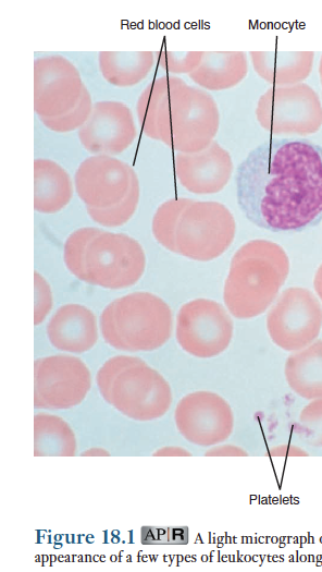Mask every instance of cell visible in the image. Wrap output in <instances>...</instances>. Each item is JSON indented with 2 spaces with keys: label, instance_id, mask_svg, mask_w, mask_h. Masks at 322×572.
Listing matches in <instances>:
<instances>
[{
  "label": "cell",
  "instance_id": "6da1fadb",
  "mask_svg": "<svg viewBox=\"0 0 322 572\" xmlns=\"http://www.w3.org/2000/svg\"><path fill=\"white\" fill-rule=\"evenodd\" d=\"M237 203L246 218L274 232H299L322 221V146L269 139L238 165Z\"/></svg>",
  "mask_w": 322,
  "mask_h": 572
},
{
  "label": "cell",
  "instance_id": "7a4b0ae2",
  "mask_svg": "<svg viewBox=\"0 0 322 572\" xmlns=\"http://www.w3.org/2000/svg\"><path fill=\"white\" fill-rule=\"evenodd\" d=\"M63 259L77 279L113 290L135 284L146 267V255L137 240L92 227L77 229L67 236Z\"/></svg>",
  "mask_w": 322,
  "mask_h": 572
},
{
  "label": "cell",
  "instance_id": "3957f363",
  "mask_svg": "<svg viewBox=\"0 0 322 572\" xmlns=\"http://www.w3.org/2000/svg\"><path fill=\"white\" fill-rule=\"evenodd\" d=\"M289 271L285 251L268 240H252L233 255L223 299L228 312L249 319L267 311Z\"/></svg>",
  "mask_w": 322,
  "mask_h": 572
},
{
  "label": "cell",
  "instance_id": "277c9868",
  "mask_svg": "<svg viewBox=\"0 0 322 572\" xmlns=\"http://www.w3.org/2000/svg\"><path fill=\"white\" fill-rule=\"evenodd\" d=\"M103 400L128 418L146 422L162 417L173 400L165 378L139 357L116 355L96 376Z\"/></svg>",
  "mask_w": 322,
  "mask_h": 572
},
{
  "label": "cell",
  "instance_id": "5b68a950",
  "mask_svg": "<svg viewBox=\"0 0 322 572\" xmlns=\"http://www.w3.org/2000/svg\"><path fill=\"white\" fill-rule=\"evenodd\" d=\"M100 331L112 348L153 351L165 344L173 327L169 305L149 292H133L112 301L100 315Z\"/></svg>",
  "mask_w": 322,
  "mask_h": 572
},
{
  "label": "cell",
  "instance_id": "8992f818",
  "mask_svg": "<svg viewBox=\"0 0 322 572\" xmlns=\"http://www.w3.org/2000/svg\"><path fill=\"white\" fill-rule=\"evenodd\" d=\"M219 121L213 97L176 77L159 108V141L178 153H197L213 142Z\"/></svg>",
  "mask_w": 322,
  "mask_h": 572
},
{
  "label": "cell",
  "instance_id": "52a82bcc",
  "mask_svg": "<svg viewBox=\"0 0 322 572\" xmlns=\"http://www.w3.org/2000/svg\"><path fill=\"white\" fill-rule=\"evenodd\" d=\"M235 232V219L225 205L191 199L177 221L175 253L193 260H212L231 246Z\"/></svg>",
  "mask_w": 322,
  "mask_h": 572
},
{
  "label": "cell",
  "instance_id": "ba28073f",
  "mask_svg": "<svg viewBox=\"0 0 322 572\" xmlns=\"http://www.w3.org/2000/svg\"><path fill=\"white\" fill-rule=\"evenodd\" d=\"M256 115L272 134L308 135L322 125V105L307 84L272 86L259 98Z\"/></svg>",
  "mask_w": 322,
  "mask_h": 572
},
{
  "label": "cell",
  "instance_id": "9c48e42d",
  "mask_svg": "<svg viewBox=\"0 0 322 572\" xmlns=\"http://www.w3.org/2000/svg\"><path fill=\"white\" fill-rule=\"evenodd\" d=\"M233 332L234 324L230 314L213 300L195 299L183 304L177 312V343L193 356H218L228 348Z\"/></svg>",
  "mask_w": 322,
  "mask_h": 572
},
{
  "label": "cell",
  "instance_id": "30bf717a",
  "mask_svg": "<svg viewBox=\"0 0 322 572\" xmlns=\"http://www.w3.org/2000/svg\"><path fill=\"white\" fill-rule=\"evenodd\" d=\"M267 329L278 348L289 352L301 350L320 334L322 306L308 289H286L268 313Z\"/></svg>",
  "mask_w": 322,
  "mask_h": 572
},
{
  "label": "cell",
  "instance_id": "8fae6325",
  "mask_svg": "<svg viewBox=\"0 0 322 572\" xmlns=\"http://www.w3.org/2000/svg\"><path fill=\"white\" fill-rule=\"evenodd\" d=\"M34 380V405L46 410H66L78 405L91 386L87 365L67 354L37 358Z\"/></svg>",
  "mask_w": 322,
  "mask_h": 572
},
{
  "label": "cell",
  "instance_id": "7c38bea8",
  "mask_svg": "<svg viewBox=\"0 0 322 572\" xmlns=\"http://www.w3.org/2000/svg\"><path fill=\"white\" fill-rule=\"evenodd\" d=\"M174 421L178 433L200 447L224 442L234 429L230 404L218 393L205 390L183 397L175 407Z\"/></svg>",
  "mask_w": 322,
  "mask_h": 572
},
{
  "label": "cell",
  "instance_id": "4fadbf2b",
  "mask_svg": "<svg viewBox=\"0 0 322 572\" xmlns=\"http://www.w3.org/2000/svg\"><path fill=\"white\" fill-rule=\"evenodd\" d=\"M85 84L65 57L50 54L34 61V110L39 118H55L79 102Z\"/></svg>",
  "mask_w": 322,
  "mask_h": 572
},
{
  "label": "cell",
  "instance_id": "5bb4252c",
  "mask_svg": "<svg viewBox=\"0 0 322 572\" xmlns=\"http://www.w3.org/2000/svg\"><path fill=\"white\" fill-rule=\"evenodd\" d=\"M136 179L126 162L113 156L95 155L78 166L74 184L86 208L108 209L127 197Z\"/></svg>",
  "mask_w": 322,
  "mask_h": 572
},
{
  "label": "cell",
  "instance_id": "9a60e30c",
  "mask_svg": "<svg viewBox=\"0 0 322 572\" xmlns=\"http://www.w3.org/2000/svg\"><path fill=\"white\" fill-rule=\"evenodd\" d=\"M137 135L131 109L122 101L102 100L78 129L83 147L95 155L113 156L127 149Z\"/></svg>",
  "mask_w": 322,
  "mask_h": 572
},
{
  "label": "cell",
  "instance_id": "2e32d148",
  "mask_svg": "<svg viewBox=\"0 0 322 572\" xmlns=\"http://www.w3.org/2000/svg\"><path fill=\"white\" fill-rule=\"evenodd\" d=\"M233 173L231 155L218 142L197 153H177L175 175L179 184L194 194H214Z\"/></svg>",
  "mask_w": 322,
  "mask_h": 572
},
{
  "label": "cell",
  "instance_id": "e0dca14e",
  "mask_svg": "<svg viewBox=\"0 0 322 572\" xmlns=\"http://www.w3.org/2000/svg\"><path fill=\"white\" fill-rule=\"evenodd\" d=\"M47 336L50 343L60 351L87 352L98 340L96 316L84 305L65 304L50 318Z\"/></svg>",
  "mask_w": 322,
  "mask_h": 572
},
{
  "label": "cell",
  "instance_id": "ac0fdd59",
  "mask_svg": "<svg viewBox=\"0 0 322 572\" xmlns=\"http://www.w3.org/2000/svg\"><path fill=\"white\" fill-rule=\"evenodd\" d=\"M255 71L273 86L300 83L311 72L312 51H250Z\"/></svg>",
  "mask_w": 322,
  "mask_h": 572
},
{
  "label": "cell",
  "instance_id": "d6986e66",
  "mask_svg": "<svg viewBox=\"0 0 322 572\" xmlns=\"http://www.w3.org/2000/svg\"><path fill=\"white\" fill-rule=\"evenodd\" d=\"M247 71V56L243 51H203L199 65L188 75L202 88L222 90L237 85Z\"/></svg>",
  "mask_w": 322,
  "mask_h": 572
},
{
  "label": "cell",
  "instance_id": "ffe728a7",
  "mask_svg": "<svg viewBox=\"0 0 322 572\" xmlns=\"http://www.w3.org/2000/svg\"><path fill=\"white\" fill-rule=\"evenodd\" d=\"M73 185L69 173L57 162L34 160V208L41 214H54L72 199Z\"/></svg>",
  "mask_w": 322,
  "mask_h": 572
},
{
  "label": "cell",
  "instance_id": "44dd1931",
  "mask_svg": "<svg viewBox=\"0 0 322 572\" xmlns=\"http://www.w3.org/2000/svg\"><path fill=\"white\" fill-rule=\"evenodd\" d=\"M289 388L307 400L322 398V340L293 352L285 363Z\"/></svg>",
  "mask_w": 322,
  "mask_h": 572
},
{
  "label": "cell",
  "instance_id": "7402d4cb",
  "mask_svg": "<svg viewBox=\"0 0 322 572\" xmlns=\"http://www.w3.org/2000/svg\"><path fill=\"white\" fill-rule=\"evenodd\" d=\"M154 63L153 51H100L98 64L104 80L117 87L141 82Z\"/></svg>",
  "mask_w": 322,
  "mask_h": 572
},
{
  "label": "cell",
  "instance_id": "603a6c76",
  "mask_svg": "<svg viewBox=\"0 0 322 572\" xmlns=\"http://www.w3.org/2000/svg\"><path fill=\"white\" fill-rule=\"evenodd\" d=\"M76 438L70 425L59 416L38 413L34 417V455L72 457Z\"/></svg>",
  "mask_w": 322,
  "mask_h": 572
},
{
  "label": "cell",
  "instance_id": "cb8c5ba5",
  "mask_svg": "<svg viewBox=\"0 0 322 572\" xmlns=\"http://www.w3.org/2000/svg\"><path fill=\"white\" fill-rule=\"evenodd\" d=\"M176 76L165 75L153 80L143 90L136 105L141 131L152 139L159 141L157 118L162 99L175 82Z\"/></svg>",
  "mask_w": 322,
  "mask_h": 572
},
{
  "label": "cell",
  "instance_id": "d4e9b609",
  "mask_svg": "<svg viewBox=\"0 0 322 572\" xmlns=\"http://www.w3.org/2000/svg\"><path fill=\"white\" fill-rule=\"evenodd\" d=\"M191 202L190 198H175L162 203L152 219V234L157 242L175 253V230L183 209Z\"/></svg>",
  "mask_w": 322,
  "mask_h": 572
},
{
  "label": "cell",
  "instance_id": "484cf974",
  "mask_svg": "<svg viewBox=\"0 0 322 572\" xmlns=\"http://www.w3.org/2000/svg\"><path fill=\"white\" fill-rule=\"evenodd\" d=\"M140 187L139 180L136 179L127 197L119 205L108 209L86 208L89 217L97 223L104 227H119L127 222L139 203Z\"/></svg>",
  "mask_w": 322,
  "mask_h": 572
},
{
  "label": "cell",
  "instance_id": "4316f807",
  "mask_svg": "<svg viewBox=\"0 0 322 572\" xmlns=\"http://www.w3.org/2000/svg\"><path fill=\"white\" fill-rule=\"evenodd\" d=\"M296 433L312 447H322V398L309 402L300 412Z\"/></svg>",
  "mask_w": 322,
  "mask_h": 572
},
{
  "label": "cell",
  "instance_id": "83f0119b",
  "mask_svg": "<svg viewBox=\"0 0 322 572\" xmlns=\"http://www.w3.org/2000/svg\"><path fill=\"white\" fill-rule=\"evenodd\" d=\"M92 106L91 96L87 87H85L79 102L72 111L55 118L39 119L49 130L65 133L81 129L89 118Z\"/></svg>",
  "mask_w": 322,
  "mask_h": 572
},
{
  "label": "cell",
  "instance_id": "f1b7e54d",
  "mask_svg": "<svg viewBox=\"0 0 322 572\" xmlns=\"http://www.w3.org/2000/svg\"><path fill=\"white\" fill-rule=\"evenodd\" d=\"M203 51H172L163 49L159 52V65L170 73H191L200 63Z\"/></svg>",
  "mask_w": 322,
  "mask_h": 572
},
{
  "label": "cell",
  "instance_id": "f546056e",
  "mask_svg": "<svg viewBox=\"0 0 322 572\" xmlns=\"http://www.w3.org/2000/svg\"><path fill=\"white\" fill-rule=\"evenodd\" d=\"M187 538L186 527H143L140 532L141 543L146 545H182Z\"/></svg>",
  "mask_w": 322,
  "mask_h": 572
},
{
  "label": "cell",
  "instance_id": "4dcf8cb0",
  "mask_svg": "<svg viewBox=\"0 0 322 572\" xmlns=\"http://www.w3.org/2000/svg\"><path fill=\"white\" fill-rule=\"evenodd\" d=\"M35 278V313L34 324L39 325L44 321L52 307V293L45 278L37 271Z\"/></svg>",
  "mask_w": 322,
  "mask_h": 572
},
{
  "label": "cell",
  "instance_id": "1f68e13d",
  "mask_svg": "<svg viewBox=\"0 0 322 572\" xmlns=\"http://www.w3.org/2000/svg\"><path fill=\"white\" fill-rule=\"evenodd\" d=\"M205 455L209 457H246L248 452L235 445L223 443L212 446L209 450L206 451Z\"/></svg>",
  "mask_w": 322,
  "mask_h": 572
},
{
  "label": "cell",
  "instance_id": "d6a6232c",
  "mask_svg": "<svg viewBox=\"0 0 322 572\" xmlns=\"http://www.w3.org/2000/svg\"><path fill=\"white\" fill-rule=\"evenodd\" d=\"M268 455H270L271 458H274V457H307L309 455V453L305 449L298 446L290 445V443H282V445H276V446L271 447L268 451Z\"/></svg>",
  "mask_w": 322,
  "mask_h": 572
},
{
  "label": "cell",
  "instance_id": "836d02e7",
  "mask_svg": "<svg viewBox=\"0 0 322 572\" xmlns=\"http://www.w3.org/2000/svg\"><path fill=\"white\" fill-rule=\"evenodd\" d=\"M153 455H190V453L181 447H164L153 453Z\"/></svg>",
  "mask_w": 322,
  "mask_h": 572
},
{
  "label": "cell",
  "instance_id": "e575fe53",
  "mask_svg": "<svg viewBox=\"0 0 322 572\" xmlns=\"http://www.w3.org/2000/svg\"><path fill=\"white\" fill-rule=\"evenodd\" d=\"M313 284H314V290L317 294L322 300V264L320 265V267L318 268L315 272Z\"/></svg>",
  "mask_w": 322,
  "mask_h": 572
},
{
  "label": "cell",
  "instance_id": "d590c367",
  "mask_svg": "<svg viewBox=\"0 0 322 572\" xmlns=\"http://www.w3.org/2000/svg\"><path fill=\"white\" fill-rule=\"evenodd\" d=\"M109 455V452L101 448H92L89 450H86L82 455Z\"/></svg>",
  "mask_w": 322,
  "mask_h": 572
},
{
  "label": "cell",
  "instance_id": "8d00e7d4",
  "mask_svg": "<svg viewBox=\"0 0 322 572\" xmlns=\"http://www.w3.org/2000/svg\"><path fill=\"white\" fill-rule=\"evenodd\" d=\"M319 73H320V78H321V84H322V57H321L320 65H319Z\"/></svg>",
  "mask_w": 322,
  "mask_h": 572
}]
</instances>
